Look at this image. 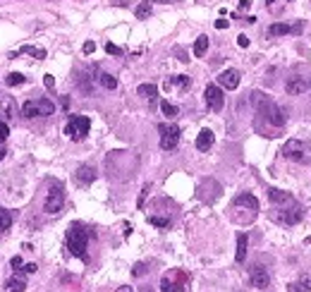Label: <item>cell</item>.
<instances>
[{
  "instance_id": "ab89813d",
  "label": "cell",
  "mask_w": 311,
  "mask_h": 292,
  "mask_svg": "<svg viewBox=\"0 0 311 292\" xmlns=\"http://www.w3.org/2000/svg\"><path fill=\"white\" fill-rule=\"evenodd\" d=\"M43 84H46V89H53V86H55V79L51 77V74H46V77H43Z\"/></svg>"
},
{
  "instance_id": "4dcf8cb0",
  "label": "cell",
  "mask_w": 311,
  "mask_h": 292,
  "mask_svg": "<svg viewBox=\"0 0 311 292\" xmlns=\"http://www.w3.org/2000/svg\"><path fill=\"white\" fill-rule=\"evenodd\" d=\"M14 108H17V106H14V98H2V101H0V111L5 113V117H12Z\"/></svg>"
},
{
  "instance_id": "52a82bcc",
  "label": "cell",
  "mask_w": 311,
  "mask_h": 292,
  "mask_svg": "<svg viewBox=\"0 0 311 292\" xmlns=\"http://www.w3.org/2000/svg\"><path fill=\"white\" fill-rule=\"evenodd\" d=\"M158 134H161V149L163 151H173L177 144H180V127L175 122H165V125H158Z\"/></svg>"
},
{
  "instance_id": "3957f363",
  "label": "cell",
  "mask_w": 311,
  "mask_h": 292,
  "mask_svg": "<svg viewBox=\"0 0 311 292\" xmlns=\"http://www.w3.org/2000/svg\"><path fill=\"white\" fill-rule=\"evenodd\" d=\"M161 292H189V276L182 268H173L161 278Z\"/></svg>"
},
{
  "instance_id": "1f68e13d",
  "label": "cell",
  "mask_w": 311,
  "mask_h": 292,
  "mask_svg": "<svg viewBox=\"0 0 311 292\" xmlns=\"http://www.w3.org/2000/svg\"><path fill=\"white\" fill-rule=\"evenodd\" d=\"M149 223L156 228H170V218H161V216H149Z\"/></svg>"
},
{
  "instance_id": "5b68a950",
  "label": "cell",
  "mask_w": 311,
  "mask_h": 292,
  "mask_svg": "<svg viewBox=\"0 0 311 292\" xmlns=\"http://www.w3.org/2000/svg\"><path fill=\"white\" fill-rule=\"evenodd\" d=\"M55 113V103L51 98H31L22 106V115L31 120V117H48Z\"/></svg>"
},
{
  "instance_id": "ee69618b",
  "label": "cell",
  "mask_w": 311,
  "mask_h": 292,
  "mask_svg": "<svg viewBox=\"0 0 311 292\" xmlns=\"http://www.w3.org/2000/svg\"><path fill=\"white\" fill-rule=\"evenodd\" d=\"M118 292H134V288H129V285H122V288H118Z\"/></svg>"
},
{
  "instance_id": "ac0fdd59",
  "label": "cell",
  "mask_w": 311,
  "mask_h": 292,
  "mask_svg": "<svg viewBox=\"0 0 311 292\" xmlns=\"http://www.w3.org/2000/svg\"><path fill=\"white\" fill-rule=\"evenodd\" d=\"M213 141H216V134H213L211 129H201L199 137H196V149H199V151H208V149L213 146Z\"/></svg>"
},
{
  "instance_id": "b9f144b4",
  "label": "cell",
  "mask_w": 311,
  "mask_h": 292,
  "mask_svg": "<svg viewBox=\"0 0 311 292\" xmlns=\"http://www.w3.org/2000/svg\"><path fill=\"white\" fill-rule=\"evenodd\" d=\"M10 266H12L14 271H17V268L22 266V256H12V261H10Z\"/></svg>"
},
{
  "instance_id": "7402d4cb",
  "label": "cell",
  "mask_w": 311,
  "mask_h": 292,
  "mask_svg": "<svg viewBox=\"0 0 311 292\" xmlns=\"http://www.w3.org/2000/svg\"><path fill=\"white\" fill-rule=\"evenodd\" d=\"M136 94L141 98H146V101H153V98L158 96V86H156V84H141V86L136 89Z\"/></svg>"
},
{
  "instance_id": "4fadbf2b",
  "label": "cell",
  "mask_w": 311,
  "mask_h": 292,
  "mask_svg": "<svg viewBox=\"0 0 311 292\" xmlns=\"http://www.w3.org/2000/svg\"><path fill=\"white\" fill-rule=\"evenodd\" d=\"M240 79H242L240 72L230 67V70H223L218 74V86H220V89H228V91H235V89L240 86Z\"/></svg>"
},
{
  "instance_id": "d4e9b609",
  "label": "cell",
  "mask_w": 311,
  "mask_h": 292,
  "mask_svg": "<svg viewBox=\"0 0 311 292\" xmlns=\"http://www.w3.org/2000/svg\"><path fill=\"white\" fill-rule=\"evenodd\" d=\"M206 51H208V36H199V39L194 41L191 53H194L196 58H203V56H206Z\"/></svg>"
},
{
  "instance_id": "d590c367",
  "label": "cell",
  "mask_w": 311,
  "mask_h": 292,
  "mask_svg": "<svg viewBox=\"0 0 311 292\" xmlns=\"http://www.w3.org/2000/svg\"><path fill=\"white\" fill-rule=\"evenodd\" d=\"M151 192V184H144V189H141V194H139V201H136V206L141 209L144 206V201H146V194Z\"/></svg>"
},
{
  "instance_id": "8fae6325",
  "label": "cell",
  "mask_w": 311,
  "mask_h": 292,
  "mask_svg": "<svg viewBox=\"0 0 311 292\" xmlns=\"http://www.w3.org/2000/svg\"><path fill=\"white\" fill-rule=\"evenodd\" d=\"M302 216H304V211H302L299 204H292L290 209H283V211H278V213H273V218L278 223H285V225H295V223H299Z\"/></svg>"
},
{
  "instance_id": "7dc6e473",
  "label": "cell",
  "mask_w": 311,
  "mask_h": 292,
  "mask_svg": "<svg viewBox=\"0 0 311 292\" xmlns=\"http://www.w3.org/2000/svg\"><path fill=\"white\" fill-rule=\"evenodd\" d=\"M2 158H5V149L0 146V161H2Z\"/></svg>"
},
{
  "instance_id": "ffe728a7",
  "label": "cell",
  "mask_w": 311,
  "mask_h": 292,
  "mask_svg": "<svg viewBox=\"0 0 311 292\" xmlns=\"http://www.w3.org/2000/svg\"><path fill=\"white\" fill-rule=\"evenodd\" d=\"M170 86H177L180 91H185V89L191 86V79L187 74H175V77H168V79H165V89H170Z\"/></svg>"
},
{
  "instance_id": "e575fe53",
  "label": "cell",
  "mask_w": 311,
  "mask_h": 292,
  "mask_svg": "<svg viewBox=\"0 0 311 292\" xmlns=\"http://www.w3.org/2000/svg\"><path fill=\"white\" fill-rule=\"evenodd\" d=\"M106 53L108 56H122V48L115 46V43H106Z\"/></svg>"
},
{
  "instance_id": "cb8c5ba5",
  "label": "cell",
  "mask_w": 311,
  "mask_h": 292,
  "mask_svg": "<svg viewBox=\"0 0 311 292\" xmlns=\"http://www.w3.org/2000/svg\"><path fill=\"white\" fill-rule=\"evenodd\" d=\"M22 53L39 58V60H41V58H46V51H43V48H34V46H22V48H19V51H14L10 58H17V56H22Z\"/></svg>"
},
{
  "instance_id": "83f0119b",
  "label": "cell",
  "mask_w": 311,
  "mask_h": 292,
  "mask_svg": "<svg viewBox=\"0 0 311 292\" xmlns=\"http://www.w3.org/2000/svg\"><path fill=\"white\" fill-rule=\"evenodd\" d=\"M24 82H27V77H24L22 72H10V74L5 77V84H7V86H22Z\"/></svg>"
},
{
  "instance_id": "484cf974",
  "label": "cell",
  "mask_w": 311,
  "mask_h": 292,
  "mask_svg": "<svg viewBox=\"0 0 311 292\" xmlns=\"http://www.w3.org/2000/svg\"><path fill=\"white\" fill-rule=\"evenodd\" d=\"M98 84H101L103 89H108V91L118 89V79H115L113 74H108V72H101V74H98Z\"/></svg>"
},
{
  "instance_id": "74e56055",
  "label": "cell",
  "mask_w": 311,
  "mask_h": 292,
  "mask_svg": "<svg viewBox=\"0 0 311 292\" xmlns=\"http://www.w3.org/2000/svg\"><path fill=\"white\" fill-rule=\"evenodd\" d=\"M94 51H96V43L94 41H86V43H84V53H86V56H91Z\"/></svg>"
},
{
  "instance_id": "30bf717a",
  "label": "cell",
  "mask_w": 311,
  "mask_h": 292,
  "mask_svg": "<svg viewBox=\"0 0 311 292\" xmlns=\"http://www.w3.org/2000/svg\"><path fill=\"white\" fill-rule=\"evenodd\" d=\"M249 280H251V285L256 290H266L271 285V273H268V268L263 264H254L249 268Z\"/></svg>"
},
{
  "instance_id": "7bdbcfd3",
  "label": "cell",
  "mask_w": 311,
  "mask_h": 292,
  "mask_svg": "<svg viewBox=\"0 0 311 292\" xmlns=\"http://www.w3.org/2000/svg\"><path fill=\"white\" fill-rule=\"evenodd\" d=\"M177 56H180V60H182V62H187V60H189V58H187V53H185V51H177Z\"/></svg>"
},
{
  "instance_id": "836d02e7",
  "label": "cell",
  "mask_w": 311,
  "mask_h": 292,
  "mask_svg": "<svg viewBox=\"0 0 311 292\" xmlns=\"http://www.w3.org/2000/svg\"><path fill=\"white\" fill-rule=\"evenodd\" d=\"M39 271V266L36 264H22L19 268H17V273H36Z\"/></svg>"
},
{
  "instance_id": "8992f818",
  "label": "cell",
  "mask_w": 311,
  "mask_h": 292,
  "mask_svg": "<svg viewBox=\"0 0 311 292\" xmlns=\"http://www.w3.org/2000/svg\"><path fill=\"white\" fill-rule=\"evenodd\" d=\"M89 129H91V120L86 115H72L67 120V125H65V134L72 141H81V139H86Z\"/></svg>"
},
{
  "instance_id": "44dd1931",
  "label": "cell",
  "mask_w": 311,
  "mask_h": 292,
  "mask_svg": "<svg viewBox=\"0 0 311 292\" xmlns=\"http://www.w3.org/2000/svg\"><path fill=\"white\" fill-rule=\"evenodd\" d=\"M287 292H311V276H302L299 280L290 283Z\"/></svg>"
},
{
  "instance_id": "4316f807",
  "label": "cell",
  "mask_w": 311,
  "mask_h": 292,
  "mask_svg": "<svg viewBox=\"0 0 311 292\" xmlns=\"http://www.w3.org/2000/svg\"><path fill=\"white\" fill-rule=\"evenodd\" d=\"M10 225H12V213L0 206V235H2L5 230H10Z\"/></svg>"
},
{
  "instance_id": "9c48e42d",
  "label": "cell",
  "mask_w": 311,
  "mask_h": 292,
  "mask_svg": "<svg viewBox=\"0 0 311 292\" xmlns=\"http://www.w3.org/2000/svg\"><path fill=\"white\" fill-rule=\"evenodd\" d=\"M203 98H206V106L213 113H220L223 106H225V96H223V89L218 84H208L206 91H203Z\"/></svg>"
},
{
  "instance_id": "277c9868",
  "label": "cell",
  "mask_w": 311,
  "mask_h": 292,
  "mask_svg": "<svg viewBox=\"0 0 311 292\" xmlns=\"http://www.w3.org/2000/svg\"><path fill=\"white\" fill-rule=\"evenodd\" d=\"M280 153H283V158L295 161V163H311V146L304 144V141H299V139L285 141Z\"/></svg>"
},
{
  "instance_id": "2e32d148",
  "label": "cell",
  "mask_w": 311,
  "mask_h": 292,
  "mask_svg": "<svg viewBox=\"0 0 311 292\" xmlns=\"http://www.w3.org/2000/svg\"><path fill=\"white\" fill-rule=\"evenodd\" d=\"M302 31V22L290 27V24H283V22H275L268 27V36H287V34H299Z\"/></svg>"
},
{
  "instance_id": "d6986e66",
  "label": "cell",
  "mask_w": 311,
  "mask_h": 292,
  "mask_svg": "<svg viewBox=\"0 0 311 292\" xmlns=\"http://www.w3.org/2000/svg\"><path fill=\"white\" fill-rule=\"evenodd\" d=\"M247 247H249V237L240 233L237 235V251H235V261L237 264H244L247 261Z\"/></svg>"
},
{
  "instance_id": "e0dca14e",
  "label": "cell",
  "mask_w": 311,
  "mask_h": 292,
  "mask_svg": "<svg viewBox=\"0 0 311 292\" xmlns=\"http://www.w3.org/2000/svg\"><path fill=\"white\" fill-rule=\"evenodd\" d=\"M235 206H242V209H249L251 213H256L258 211V199L254 194H249V192H244V194L235 196Z\"/></svg>"
},
{
  "instance_id": "f546056e",
  "label": "cell",
  "mask_w": 311,
  "mask_h": 292,
  "mask_svg": "<svg viewBox=\"0 0 311 292\" xmlns=\"http://www.w3.org/2000/svg\"><path fill=\"white\" fill-rule=\"evenodd\" d=\"M134 14H136V19H146V17H151V2H149V0L139 2V5H136V10H134Z\"/></svg>"
},
{
  "instance_id": "ba28073f",
  "label": "cell",
  "mask_w": 311,
  "mask_h": 292,
  "mask_svg": "<svg viewBox=\"0 0 311 292\" xmlns=\"http://www.w3.org/2000/svg\"><path fill=\"white\" fill-rule=\"evenodd\" d=\"M62 206H65V192H62V187L55 182L53 189L48 192L46 201H43V211L51 213V216H58V213L62 211Z\"/></svg>"
},
{
  "instance_id": "5bb4252c",
  "label": "cell",
  "mask_w": 311,
  "mask_h": 292,
  "mask_svg": "<svg viewBox=\"0 0 311 292\" xmlns=\"http://www.w3.org/2000/svg\"><path fill=\"white\" fill-rule=\"evenodd\" d=\"M96 180V168L94 166H79L77 173H74V182L79 187H89L91 182Z\"/></svg>"
},
{
  "instance_id": "f1b7e54d",
  "label": "cell",
  "mask_w": 311,
  "mask_h": 292,
  "mask_svg": "<svg viewBox=\"0 0 311 292\" xmlns=\"http://www.w3.org/2000/svg\"><path fill=\"white\" fill-rule=\"evenodd\" d=\"M161 111H163V115H165V117H170V120L180 115V108H177V106H173L170 101H161Z\"/></svg>"
},
{
  "instance_id": "bcb514c9",
  "label": "cell",
  "mask_w": 311,
  "mask_h": 292,
  "mask_svg": "<svg viewBox=\"0 0 311 292\" xmlns=\"http://www.w3.org/2000/svg\"><path fill=\"white\" fill-rule=\"evenodd\" d=\"M149 2H177V0H149Z\"/></svg>"
},
{
  "instance_id": "60d3db41",
  "label": "cell",
  "mask_w": 311,
  "mask_h": 292,
  "mask_svg": "<svg viewBox=\"0 0 311 292\" xmlns=\"http://www.w3.org/2000/svg\"><path fill=\"white\" fill-rule=\"evenodd\" d=\"M228 27H230L228 19H216V29H228Z\"/></svg>"
},
{
  "instance_id": "603a6c76",
  "label": "cell",
  "mask_w": 311,
  "mask_h": 292,
  "mask_svg": "<svg viewBox=\"0 0 311 292\" xmlns=\"http://www.w3.org/2000/svg\"><path fill=\"white\" fill-rule=\"evenodd\" d=\"M5 290H7V292H24V290H27V280L22 278V276L10 278L7 283H5Z\"/></svg>"
},
{
  "instance_id": "7a4b0ae2",
  "label": "cell",
  "mask_w": 311,
  "mask_h": 292,
  "mask_svg": "<svg viewBox=\"0 0 311 292\" xmlns=\"http://www.w3.org/2000/svg\"><path fill=\"white\" fill-rule=\"evenodd\" d=\"M67 249L72 256L81 259L84 264H89V230L81 225H72L67 230Z\"/></svg>"
},
{
  "instance_id": "f35d334b",
  "label": "cell",
  "mask_w": 311,
  "mask_h": 292,
  "mask_svg": "<svg viewBox=\"0 0 311 292\" xmlns=\"http://www.w3.org/2000/svg\"><path fill=\"white\" fill-rule=\"evenodd\" d=\"M237 46H240V48H247V46H249V39H247L244 34H240V36H237Z\"/></svg>"
},
{
  "instance_id": "9a60e30c",
  "label": "cell",
  "mask_w": 311,
  "mask_h": 292,
  "mask_svg": "<svg viewBox=\"0 0 311 292\" xmlns=\"http://www.w3.org/2000/svg\"><path fill=\"white\" fill-rule=\"evenodd\" d=\"M268 199H271L275 206H292V204H295V199H292V194H290V192L275 189V187H271V189H268Z\"/></svg>"
},
{
  "instance_id": "6da1fadb",
  "label": "cell",
  "mask_w": 311,
  "mask_h": 292,
  "mask_svg": "<svg viewBox=\"0 0 311 292\" xmlns=\"http://www.w3.org/2000/svg\"><path fill=\"white\" fill-rule=\"evenodd\" d=\"M251 103L256 106V111L271 122L273 127H283L285 120H287V115H285V111L273 101V98H268L263 91H254L251 94Z\"/></svg>"
},
{
  "instance_id": "8d00e7d4",
  "label": "cell",
  "mask_w": 311,
  "mask_h": 292,
  "mask_svg": "<svg viewBox=\"0 0 311 292\" xmlns=\"http://www.w3.org/2000/svg\"><path fill=\"white\" fill-rule=\"evenodd\" d=\"M146 271H149V268H146V264H136L134 268H132V276H134V278H139V276H144Z\"/></svg>"
},
{
  "instance_id": "d6a6232c",
  "label": "cell",
  "mask_w": 311,
  "mask_h": 292,
  "mask_svg": "<svg viewBox=\"0 0 311 292\" xmlns=\"http://www.w3.org/2000/svg\"><path fill=\"white\" fill-rule=\"evenodd\" d=\"M10 137V127H7V122L2 120V115H0V141H5Z\"/></svg>"
},
{
  "instance_id": "7c38bea8",
  "label": "cell",
  "mask_w": 311,
  "mask_h": 292,
  "mask_svg": "<svg viewBox=\"0 0 311 292\" xmlns=\"http://www.w3.org/2000/svg\"><path fill=\"white\" fill-rule=\"evenodd\" d=\"M307 89H309V79H307L304 74H292V77L285 82V91H287V94H292V96L304 94Z\"/></svg>"
},
{
  "instance_id": "f6af8a7d",
  "label": "cell",
  "mask_w": 311,
  "mask_h": 292,
  "mask_svg": "<svg viewBox=\"0 0 311 292\" xmlns=\"http://www.w3.org/2000/svg\"><path fill=\"white\" fill-rule=\"evenodd\" d=\"M249 5H251V0H242V2H240V10H247Z\"/></svg>"
}]
</instances>
